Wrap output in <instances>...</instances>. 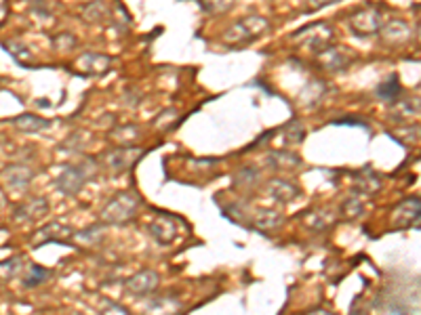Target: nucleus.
<instances>
[{
    "instance_id": "nucleus-1",
    "label": "nucleus",
    "mask_w": 421,
    "mask_h": 315,
    "mask_svg": "<svg viewBox=\"0 0 421 315\" xmlns=\"http://www.w3.org/2000/svg\"><path fill=\"white\" fill-rule=\"evenodd\" d=\"M270 29V21L261 15H247L234 21L228 32L224 34V42L228 46H247L255 42L259 36H264Z\"/></svg>"
},
{
    "instance_id": "nucleus-2",
    "label": "nucleus",
    "mask_w": 421,
    "mask_h": 315,
    "mask_svg": "<svg viewBox=\"0 0 421 315\" xmlns=\"http://www.w3.org/2000/svg\"><path fill=\"white\" fill-rule=\"evenodd\" d=\"M137 208H139V198L131 192H124L108 202V206L101 213V219L110 225H124L135 219Z\"/></svg>"
},
{
    "instance_id": "nucleus-3",
    "label": "nucleus",
    "mask_w": 421,
    "mask_h": 315,
    "mask_svg": "<svg viewBox=\"0 0 421 315\" xmlns=\"http://www.w3.org/2000/svg\"><path fill=\"white\" fill-rule=\"evenodd\" d=\"M291 38H293L295 42H299L302 48H308L312 55H318V53H323L327 46H331L333 29H331L329 23L318 21V23H312V25H306V27L297 29Z\"/></svg>"
},
{
    "instance_id": "nucleus-4",
    "label": "nucleus",
    "mask_w": 421,
    "mask_h": 315,
    "mask_svg": "<svg viewBox=\"0 0 421 315\" xmlns=\"http://www.w3.org/2000/svg\"><path fill=\"white\" fill-rule=\"evenodd\" d=\"M95 177V164L93 160H86L78 166H67L55 181V187L63 194V196H76L82 192V187L86 185V181H91Z\"/></svg>"
},
{
    "instance_id": "nucleus-5",
    "label": "nucleus",
    "mask_w": 421,
    "mask_h": 315,
    "mask_svg": "<svg viewBox=\"0 0 421 315\" xmlns=\"http://www.w3.org/2000/svg\"><path fill=\"white\" fill-rule=\"evenodd\" d=\"M348 25L352 29V34L361 36V38H369V36H375L380 34L384 21H382V13L373 6H367V8H358L354 11L350 17H348Z\"/></svg>"
},
{
    "instance_id": "nucleus-6",
    "label": "nucleus",
    "mask_w": 421,
    "mask_h": 315,
    "mask_svg": "<svg viewBox=\"0 0 421 315\" xmlns=\"http://www.w3.org/2000/svg\"><path fill=\"white\" fill-rule=\"evenodd\" d=\"M420 198L403 200L392 213V227H396V229H411L413 225L417 227L420 225Z\"/></svg>"
},
{
    "instance_id": "nucleus-7",
    "label": "nucleus",
    "mask_w": 421,
    "mask_h": 315,
    "mask_svg": "<svg viewBox=\"0 0 421 315\" xmlns=\"http://www.w3.org/2000/svg\"><path fill=\"white\" fill-rule=\"evenodd\" d=\"M145 152L141 147H133V145H120L116 149H112L105 160H108V166L114 170V173H127L129 168H133L137 164V160L143 156Z\"/></svg>"
},
{
    "instance_id": "nucleus-8",
    "label": "nucleus",
    "mask_w": 421,
    "mask_h": 315,
    "mask_svg": "<svg viewBox=\"0 0 421 315\" xmlns=\"http://www.w3.org/2000/svg\"><path fill=\"white\" fill-rule=\"evenodd\" d=\"M112 57L101 55V53H84L76 61V72L84 78L89 76H103L112 67Z\"/></svg>"
},
{
    "instance_id": "nucleus-9",
    "label": "nucleus",
    "mask_w": 421,
    "mask_h": 315,
    "mask_svg": "<svg viewBox=\"0 0 421 315\" xmlns=\"http://www.w3.org/2000/svg\"><path fill=\"white\" fill-rule=\"evenodd\" d=\"M380 34H382L384 42L390 44V46H403V44H407L413 38L411 25L407 21H403V19H394V21L382 25Z\"/></svg>"
},
{
    "instance_id": "nucleus-10",
    "label": "nucleus",
    "mask_w": 421,
    "mask_h": 315,
    "mask_svg": "<svg viewBox=\"0 0 421 315\" xmlns=\"http://www.w3.org/2000/svg\"><path fill=\"white\" fill-rule=\"evenodd\" d=\"M158 280H160V278H158L156 272L145 269V272H139V274H135L133 278H129L127 284H124V290H127L129 295H133V297H145V295H150L152 290H156Z\"/></svg>"
},
{
    "instance_id": "nucleus-11",
    "label": "nucleus",
    "mask_w": 421,
    "mask_h": 315,
    "mask_svg": "<svg viewBox=\"0 0 421 315\" xmlns=\"http://www.w3.org/2000/svg\"><path fill=\"white\" fill-rule=\"evenodd\" d=\"M46 210H48V202L44 198H30L27 202L15 208L13 219L19 223H32V221H38Z\"/></svg>"
},
{
    "instance_id": "nucleus-12",
    "label": "nucleus",
    "mask_w": 421,
    "mask_h": 315,
    "mask_svg": "<svg viewBox=\"0 0 421 315\" xmlns=\"http://www.w3.org/2000/svg\"><path fill=\"white\" fill-rule=\"evenodd\" d=\"M72 236H74V232L70 227H63L59 223H48V225H44L42 229H38L34 234L32 242H34V248H38V246H42L46 242H61V244H65Z\"/></svg>"
},
{
    "instance_id": "nucleus-13",
    "label": "nucleus",
    "mask_w": 421,
    "mask_h": 315,
    "mask_svg": "<svg viewBox=\"0 0 421 315\" xmlns=\"http://www.w3.org/2000/svg\"><path fill=\"white\" fill-rule=\"evenodd\" d=\"M318 61L320 67L327 72H339L350 63V53L337 46H327L323 53H318Z\"/></svg>"
},
{
    "instance_id": "nucleus-14",
    "label": "nucleus",
    "mask_w": 421,
    "mask_h": 315,
    "mask_svg": "<svg viewBox=\"0 0 421 315\" xmlns=\"http://www.w3.org/2000/svg\"><path fill=\"white\" fill-rule=\"evenodd\" d=\"M2 179L8 187L13 189H23L25 185L32 183L34 179V170L25 164H11L2 170Z\"/></svg>"
},
{
    "instance_id": "nucleus-15",
    "label": "nucleus",
    "mask_w": 421,
    "mask_h": 315,
    "mask_svg": "<svg viewBox=\"0 0 421 315\" xmlns=\"http://www.w3.org/2000/svg\"><path fill=\"white\" fill-rule=\"evenodd\" d=\"M150 232H152V236L160 242V244H171L175 238H177V223H175V219L173 217H167V215H162L160 219H156L152 225H150Z\"/></svg>"
},
{
    "instance_id": "nucleus-16",
    "label": "nucleus",
    "mask_w": 421,
    "mask_h": 315,
    "mask_svg": "<svg viewBox=\"0 0 421 315\" xmlns=\"http://www.w3.org/2000/svg\"><path fill=\"white\" fill-rule=\"evenodd\" d=\"M268 192H270V196H272L276 202H280V204L293 202V200L297 198V194H299V189H297L295 185H291L289 181H283V179H272L270 185H268Z\"/></svg>"
},
{
    "instance_id": "nucleus-17",
    "label": "nucleus",
    "mask_w": 421,
    "mask_h": 315,
    "mask_svg": "<svg viewBox=\"0 0 421 315\" xmlns=\"http://www.w3.org/2000/svg\"><path fill=\"white\" fill-rule=\"evenodd\" d=\"M283 215L276 210H259L253 219V227L259 232H274L283 225Z\"/></svg>"
},
{
    "instance_id": "nucleus-18",
    "label": "nucleus",
    "mask_w": 421,
    "mask_h": 315,
    "mask_svg": "<svg viewBox=\"0 0 421 315\" xmlns=\"http://www.w3.org/2000/svg\"><path fill=\"white\" fill-rule=\"evenodd\" d=\"M13 124H15L19 130H23V133H40V130H44V128L51 126V120L38 118V116H34V114H21V116H17V118L13 120Z\"/></svg>"
},
{
    "instance_id": "nucleus-19",
    "label": "nucleus",
    "mask_w": 421,
    "mask_h": 315,
    "mask_svg": "<svg viewBox=\"0 0 421 315\" xmlns=\"http://www.w3.org/2000/svg\"><path fill=\"white\" fill-rule=\"evenodd\" d=\"M2 48L19 63V65H30L34 61V55L32 51L23 44V42H15V40H6L2 42Z\"/></svg>"
},
{
    "instance_id": "nucleus-20",
    "label": "nucleus",
    "mask_w": 421,
    "mask_h": 315,
    "mask_svg": "<svg viewBox=\"0 0 421 315\" xmlns=\"http://www.w3.org/2000/svg\"><path fill=\"white\" fill-rule=\"evenodd\" d=\"M401 91H403L401 88V80H399L396 74H392L377 86V97L384 99V101H396L401 97Z\"/></svg>"
},
{
    "instance_id": "nucleus-21",
    "label": "nucleus",
    "mask_w": 421,
    "mask_h": 315,
    "mask_svg": "<svg viewBox=\"0 0 421 315\" xmlns=\"http://www.w3.org/2000/svg\"><path fill=\"white\" fill-rule=\"evenodd\" d=\"M380 187H382V179H380L377 175H373L371 168H367V173L361 175V177L354 181V189H356L358 194H363V196H371V194H375Z\"/></svg>"
},
{
    "instance_id": "nucleus-22",
    "label": "nucleus",
    "mask_w": 421,
    "mask_h": 315,
    "mask_svg": "<svg viewBox=\"0 0 421 315\" xmlns=\"http://www.w3.org/2000/svg\"><path fill=\"white\" fill-rule=\"evenodd\" d=\"M108 11H105V4L101 0H95V2H89L82 6L80 11V17L86 21V23H101L105 19Z\"/></svg>"
},
{
    "instance_id": "nucleus-23",
    "label": "nucleus",
    "mask_w": 421,
    "mask_h": 315,
    "mask_svg": "<svg viewBox=\"0 0 421 315\" xmlns=\"http://www.w3.org/2000/svg\"><path fill=\"white\" fill-rule=\"evenodd\" d=\"M268 160L272 162L274 168H280V170H295L302 166L299 158L295 154H287V152H274V154H270Z\"/></svg>"
},
{
    "instance_id": "nucleus-24",
    "label": "nucleus",
    "mask_w": 421,
    "mask_h": 315,
    "mask_svg": "<svg viewBox=\"0 0 421 315\" xmlns=\"http://www.w3.org/2000/svg\"><path fill=\"white\" fill-rule=\"evenodd\" d=\"M46 278H48V272H46V269H42L40 265H30V267H27V276L23 278V286H25V288H36V286H40L42 282H46Z\"/></svg>"
},
{
    "instance_id": "nucleus-25",
    "label": "nucleus",
    "mask_w": 421,
    "mask_h": 315,
    "mask_svg": "<svg viewBox=\"0 0 421 315\" xmlns=\"http://www.w3.org/2000/svg\"><path fill=\"white\" fill-rule=\"evenodd\" d=\"M236 0H198L200 8L209 15H221V13H228L232 6H234Z\"/></svg>"
},
{
    "instance_id": "nucleus-26",
    "label": "nucleus",
    "mask_w": 421,
    "mask_h": 315,
    "mask_svg": "<svg viewBox=\"0 0 421 315\" xmlns=\"http://www.w3.org/2000/svg\"><path fill=\"white\" fill-rule=\"evenodd\" d=\"M21 269V257H13L8 261H0V282L13 280Z\"/></svg>"
},
{
    "instance_id": "nucleus-27",
    "label": "nucleus",
    "mask_w": 421,
    "mask_h": 315,
    "mask_svg": "<svg viewBox=\"0 0 421 315\" xmlns=\"http://www.w3.org/2000/svg\"><path fill=\"white\" fill-rule=\"evenodd\" d=\"M103 227H99V225H95V227H89V229H84V232H80V234H76V238L78 240H82V242H89V244H99L101 240H103Z\"/></svg>"
},
{
    "instance_id": "nucleus-28",
    "label": "nucleus",
    "mask_w": 421,
    "mask_h": 315,
    "mask_svg": "<svg viewBox=\"0 0 421 315\" xmlns=\"http://www.w3.org/2000/svg\"><path fill=\"white\" fill-rule=\"evenodd\" d=\"M396 109H399V114L394 116V118H411L413 114H417V109H420V101L415 99H407V101H403V103H399L396 105Z\"/></svg>"
},
{
    "instance_id": "nucleus-29",
    "label": "nucleus",
    "mask_w": 421,
    "mask_h": 315,
    "mask_svg": "<svg viewBox=\"0 0 421 315\" xmlns=\"http://www.w3.org/2000/svg\"><path fill=\"white\" fill-rule=\"evenodd\" d=\"M304 128H302V122H291L287 128H285V139H287V143H299V141H304Z\"/></svg>"
},
{
    "instance_id": "nucleus-30",
    "label": "nucleus",
    "mask_w": 421,
    "mask_h": 315,
    "mask_svg": "<svg viewBox=\"0 0 421 315\" xmlns=\"http://www.w3.org/2000/svg\"><path fill=\"white\" fill-rule=\"evenodd\" d=\"M363 213H365V206L361 204L358 198H350V200L344 204V215H346L348 219H358Z\"/></svg>"
},
{
    "instance_id": "nucleus-31",
    "label": "nucleus",
    "mask_w": 421,
    "mask_h": 315,
    "mask_svg": "<svg viewBox=\"0 0 421 315\" xmlns=\"http://www.w3.org/2000/svg\"><path fill=\"white\" fill-rule=\"evenodd\" d=\"M53 44H55V48H59V51H72V48L78 44V40H76L72 34H59V36L53 38Z\"/></svg>"
},
{
    "instance_id": "nucleus-32",
    "label": "nucleus",
    "mask_w": 421,
    "mask_h": 315,
    "mask_svg": "<svg viewBox=\"0 0 421 315\" xmlns=\"http://www.w3.org/2000/svg\"><path fill=\"white\" fill-rule=\"evenodd\" d=\"M335 124H358V126H367L363 120H356V118H344V120H335Z\"/></svg>"
},
{
    "instance_id": "nucleus-33",
    "label": "nucleus",
    "mask_w": 421,
    "mask_h": 315,
    "mask_svg": "<svg viewBox=\"0 0 421 315\" xmlns=\"http://www.w3.org/2000/svg\"><path fill=\"white\" fill-rule=\"evenodd\" d=\"M335 2H339V0H310V4H312V6H316V8H320V6H327V4H335Z\"/></svg>"
},
{
    "instance_id": "nucleus-34",
    "label": "nucleus",
    "mask_w": 421,
    "mask_h": 315,
    "mask_svg": "<svg viewBox=\"0 0 421 315\" xmlns=\"http://www.w3.org/2000/svg\"><path fill=\"white\" fill-rule=\"evenodd\" d=\"M27 2H32V4H40V2H44V0H27Z\"/></svg>"
}]
</instances>
